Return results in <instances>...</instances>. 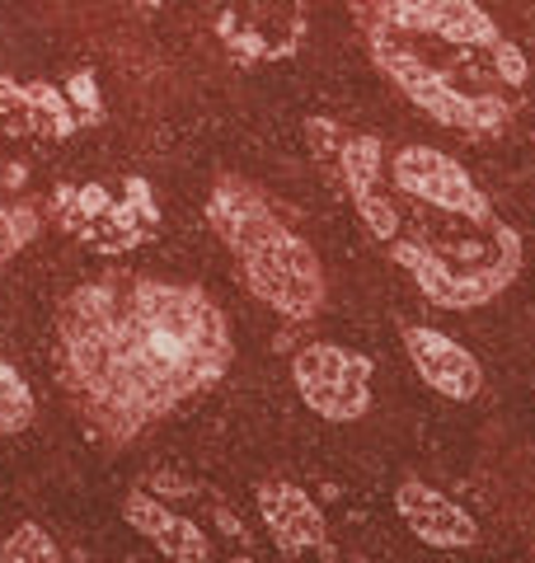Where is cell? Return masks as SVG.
<instances>
[{"label":"cell","mask_w":535,"mask_h":563,"mask_svg":"<svg viewBox=\"0 0 535 563\" xmlns=\"http://www.w3.org/2000/svg\"><path fill=\"white\" fill-rule=\"evenodd\" d=\"M62 380L89 428L128 442L211 390L230 357L226 314L207 291L155 277H99L62 306Z\"/></svg>","instance_id":"6da1fadb"},{"label":"cell","mask_w":535,"mask_h":563,"mask_svg":"<svg viewBox=\"0 0 535 563\" xmlns=\"http://www.w3.org/2000/svg\"><path fill=\"white\" fill-rule=\"evenodd\" d=\"M381 254L441 310H474L522 273V235L498 217L470 169L437 146L385 155L381 184L352 207Z\"/></svg>","instance_id":"7a4b0ae2"},{"label":"cell","mask_w":535,"mask_h":563,"mask_svg":"<svg viewBox=\"0 0 535 563\" xmlns=\"http://www.w3.org/2000/svg\"><path fill=\"white\" fill-rule=\"evenodd\" d=\"M381 76L437 128L493 141L522 118L531 66L479 0H348Z\"/></svg>","instance_id":"3957f363"},{"label":"cell","mask_w":535,"mask_h":563,"mask_svg":"<svg viewBox=\"0 0 535 563\" xmlns=\"http://www.w3.org/2000/svg\"><path fill=\"white\" fill-rule=\"evenodd\" d=\"M207 221L217 225L226 250L240 263L244 287L263 306H273L292 324L315 320L325 306V268L310 244L282 221V211L263 188L226 174L207 198Z\"/></svg>","instance_id":"277c9868"},{"label":"cell","mask_w":535,"mask_h":563,"mask_svg":"<svg viewBox=\"0 0 535 563\" xmlns=\"http://www.w3.org/2000/svg\"><path fill=\"white\" fill-rule=\"evenodd\" d=\"M122 512L170 559H249V531L217 488L184 474H155L137 484Z\"/></svg>","instance_id":"5b68a950"},{"label":"cell","mask_w":535,"mask_h":563,"mask_svg":"<svg viewBox=\"0 0 535 563\" xmlns=\"http://www.w3.org/2000/svg\"><path fill=\"white\" fill-rule=\"evenodd\" d=\"M57 211L66 231L85 235L95 250H137L146 235H155L160 211L151 188L141 179H128L118 188V198H109L103 188H62Z\"/></svg>","instance_id":"8992f818"},{"label":"cell","mask_w":535,"mask_h":563,"mask_svg":"<svg viewBox=\"0 0 535 563\" xmlns=\"http://www.w3.org/2000/svg\"><path fill=\"white\" fill-rule=\"evenodd\" d=\"M292 380L319 418L352 422L371 409V357L338 343H310L292 357Z\"/></svg>","instance_id":"52a82bcc"},{"label":"cell","mask_w":535,"mask_h":563,"mask_svg":"<svg viewBox=\"0 0 535 563\" xmlns=\"http://www.w3.org/2000/svg\"><path fill=\"white\" fill-rule=\"evenodd\" d=\"M217 33L236 62H282L306 38V20L296 0H244L221 14Z\"/></svg>","instance_id":"ba28073f"},{"label":"cell","mask_w":535,"mask_h":563,"mask_svg":"<svg viewBox=\"0 0 535 563\" xmlns=\"http://www.w3.org/2000/svg\"><path fill=\"white\" fill-rule=\"evenodd\" d=\"M400 343L427 390H437L441 399H456V404L479 399L484 366H479V357L466 343H456L451 333H441L433 324H400Z\"/></svg>","instance_id":"9c48e42d"},{"label":"cell","mask_w":535,"mask_h":563,"mask_svg":"<svg viewBox=\"0 0 535 563\" xmlns=\"http://www.w3.org/2000/svg\"><path fill=\"white\" fill-rule=\"evenodd\" d=\"M259 517L282 554H329V521L301 484L292 479L259 484Z\"/></svg>","instance_id":"30bf717a"},{"label":"cell","mask_w":535,"mask_h":563,"mask_svg":"<svg viewBox=\"0 0 535 563\" xmlns=\"http://www.w3.org/2000/svg\"><path fill=\"white\" fill-rule=\"evenodd\" d=\"M395 512L433 550H470V544H479V521L456 498H446L441 488L423 479H404L395 488Z\"/></svg>","instance_id":"8fae6325"},{"label":"cell","mask_w":535,"mask_h":563,"mask_svg":"<svg viewBox=\"0 0 535 563\" xmlns=\"http://www.w3.org/2000/svg\"><path fill=\"white\" fill-rule=\"evenodd\" d=\"M33 422V395L14 366L0 362V432H24Z\"/></svg>","instance_id":"7c38bea8"},{"label":"cell","mask_w":535,"mask_h":563,"mask_svg":"<svg viewBox=\"0 0 535 563\" xmlns=\"http://www.w3.org/2000/svg\"><path fill=\"white\" fill-rule=\"evenodd\" d=\"M33 231H39L33 207H6L0 202V263H6L10 254H20L24 244L33 240Z\"/></svg>","instance_id":"4fadbf2b"},{"label":"cell","mask_w":535,"mask_h":563,"mask_svg":"<svg viewBox=\"0 0 535 563\" xmlns=\"http://www.w3.org/2000/svg\"><path fill=\"white\" fill-rule=\"evenodd\" d=\"M0 559H57V544L43 526H20L6 544H0Z\"/></svg>","instance_id":"5bb4252c"},{"label":"cell","mask_w":535,"mask_h":563,"mask_svg":"<svg viewBox=\"0 0 535 563\" xmlns=\"http://www.w3.org/2000/svg\"><path fill=\"white\" fill-rule=\"evenodd\" d=\"M141 5H155V0H141Z\"/></svg>","instance_id":"9a60e30c"}]
</instances>
